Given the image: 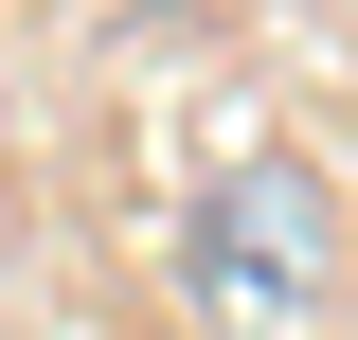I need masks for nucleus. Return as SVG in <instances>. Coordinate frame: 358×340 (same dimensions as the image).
Returning a JSON list of instances; mask_svg holds the SVG:
<instances>
[{"label": "nucleus", "instance_id": "f257e3e1", "mask_svg": "<svg viewBox=\"0 0 358 340\" xmlns=\"http://www.w3.org/2000/svg\"><path fill=\"white\" fill-rule=\"evenodd\" d=\"M179 287L215 304V323H322L341 304V197H322L305 162H233L215 197H197V233H179Z\"/></svg>", "mask_w": 358, "mask_h": 340}]
</instances>
